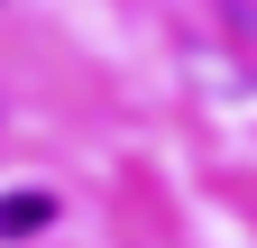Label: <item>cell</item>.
I'll use <instances>...</instances> for the list:
<instances>
[{
    "label": "cell",
    "mask_w": 257,
    "mask_h": 248,
    "mask_svg": "<svg viewBox=\"0 0 257 248\" xmlns=\"http://www.w3.org/2000/svg\"><path fill=\"white\" fill-rule=\"evenodd\" d=\"M37 230H55V193L10 184V193H0V248H19V239H37Z\"/></svg>",
    "instance_id": "obj_1"
}]
</instances>
